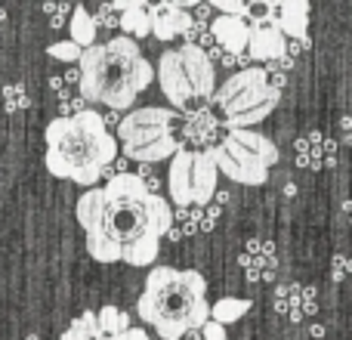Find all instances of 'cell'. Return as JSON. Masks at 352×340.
Returning a JSON list of instances; mask_svg holds the SVG:
<instances>
[{
	"mask_svg": "<svg viewBox=\"0 0 352 340\" xmlns=\"http://www.w3.org/2000/svg\"><path fill=\"white\" fill-rule=\"evenodd\" d=\"M3 99H6V109H10V111L28 109V93H25L22 87H19V84H10V87H3Z\"/></svg>",
	"mask_w": 352,
	"mask_h": 340,
	"instance_id": "22",
	"label": "cell"
},
{
	"mask_svg": "<svg viewBox=\"0 0 352 340\" xmlns=\"http://www.w3.org/2000/svg\"><path fill=\"white\" fill-rule=\"evenodd\" d=\"M43 10H47L50 16H53V25H50V28H62V22H65V12H68V6H65V3H62V6L47 3V6H43Z\"/></svg>",
	"mask_w": 352,
	"mask_h": 340,
	"instance_id": "28",
	"label": "cell"
},
{
	"mask_svg": "<svg viewBox=\"0 0 352 340\" xmlns=\"http://www.w3.org/2000/svg\"><path fill=\"white\" fill-rule=\"evenodd\" d=\"M111 10L121 12L118 16V28H124V37L130 41H140V37H148L152 34V19H148V3L142 0H118L111 3Z\"/></svg>",
	"mask_w": 352,
	"mask_h": 340,
	"instance_id": "15",
	"label": "cell"
},
{
	"mask_svg": "<svg viewBox=\"0 0 352 340\" xmlns=\"http://www.w3.org/2000/svg\"><path fill=\"white\" fill-rule=\"evenodd\" d=\"M204 152L213 158L217 173H226L232 182H241V186H263L269 180V170L281 158L275 142L256 130H229Z\"/></svg>",
	"mask_w": 352,
	"mask_h": 340,
	"instance_id": "8",
	"label": "cell"
},
{
	"mask_svg": "<svg viewBox=\"0 0 352 340\" xmlns=\"http://www.w3.org/2000/svg\"><path fill=\"white\" fill-rule=\"evenodd\" d=\"M74 213L99 263L152 266L173 226L170 201L148 192L136 173H115L102 189H87Z\"/></svg>",
	"mask_w": 352,
	"mask_h": 340,
	"instance_id": "1",
	"label": "cell"
},
{
	"mask_svg": "<svg viewBox=\"0 0 352 340\" xmlns=\"http://www.w3.org/2000/svg\"><path fill=\"white\" fill-rule=\"evenodd\" d=\"M250 300L248 297H219L217 304L210 306V322H217V325H232V322H238V319H244L250 312Z\"/></svg>",
	"mask_w": 352,
	"mask_h": 340,
	"instance_id": "18",
	"label": "cell"
},
{
	"mask_svg": "<svg viewBox=\"0 0 352 340\" xmlns=\"http://www.w3.org/2000/svg\"><path fill=\"white\" fill-rule=\"evenodd\" d=\"M275 310L281 316H291L294 322H300L303 316L316 312V288H303V285H287L275 291Z\"/></svg>",
	"mask_w": 352,
	"mask_h": 340,
	"instance_id": "14",
	"label": "cell"
},
{
	"mask_svg": "<svg viewBox=\"0 0 352 340\" xmlns=\"http://www.w3.org/2000/svg\"><path fill=\"white\" fill-rule=\"evenodd\" d=\"M53 59H62V62H74L78 65V59H80V53L84 50L78 47V43H72V41H59V43H50V50H47Z\"/></svg>",
	"mask_w": 352,
	"mask_h": 340,
	"instance_id": "21",
	"label": "cell"
},
{
	"mask_svg": "<svg viewBox=\"0 0 352 340\" xmlns=\"http://www.w3.org/2000/svg\"><path fill=\"white\" fill-rule=\"evenodd\" d=\"M148 19H152V34L158 41H173L195 25L186 3H155L148 6Z\"/></svg>",
	"mask_w": 352,
	"mask_h": 340,
	"instance_id": "10",
	"label": "cell"
},
{
	"mask_svg": "<svg viewBox=\"0 0 352 340\" xmlns=\"http://www.w3.org/2000/svg\"><path fill=\"white\" fill-rule=\"evenodd\" d=\"M96 325H99V331H102L105 340H118L127 328H133L127 312H124L121 306H111V304L96 312Z\"/></svg>",
	"mask_w": 352,
	"mask_h": 340,
	"instance_id": "19",
	"label": "cell"
},
{
	"mask_svg": "<svg viewBox=\"0 0 352 340\" xmlns=\"http://www.w3.org/2000/svg\"><path fill=\"white\" fill-rule=\"evenodd\" d=\"M118 340H148V334H146L142 328H127Z\"/></svg>",
	"mask_w": 352,
	"mask_h": 340,
	"instance_id": "29",
	"label": "cell"
},
{
	"mask_svg": "<svg viewBox=\"0 0 352 340\" xmlns=\"http://www.w3.org/2000/svg\"><path fill=\"white\" fill-rule=\"evenodd\" d=\"M59 109H62V118H74V115H80V111H87V103L80 96H74V93H62Z\"/></svg>",
	"mask_w": 352,
	"mask_h": 340,
	"instance_id": "23",
	"label": "cell"
},
{
	"mask_svg": "<svg viewBox=\"0 0 352 340\" xmlns=\"http://www.w3.org/2000/svg\"><path fill=\"white\" fill-rule=\"evenodd\" d=\"M210 37L223 53H248V37H250V22L244 19H232V16H217L210 25Z\"/></svg>",
	"mask_w": 352,
	"mask_h": 340,
	"instance_id": "12",
	"label": "cell"
},
{
	"mask_svg": "<svg viewBox=\"0 0 352 340\" xmlns=\"http://www.w3.org/2000/svg\"><path fill=\"white\" fill-rule=\"evenodd\" d=\"M78 96L84 103L109 105L111 111H127L155 81L152 62L130 37H111L109 43L87 47L78 59Z\"/></svg>",
	"mask_w": 352,
	"mask_h": 340,
	"instance_id": "2",
	"label": "cell"
},
{
	"mask_svg": "<svg viewBox=\"0 0 352 340\" xmlns=\"http://www.w3.org/2000/svg\"><path fill=\"white\" fill-rule=\"evenodd\" d=\"M217 220H219V204H204L201 207V229L204 232H210L213 226H217Z\"/></svg>",
	"mask_w": 352,
	"mask_h": 340,
	"instance_id": "25",
	"label": "cell"
},
{
	"mask_svg": "<svg viewBox=\"0 0 352 340\" xmlns=\"http://www.w3.org/2000/svg\"><path fill=\"white\" fill-rule=\"evenodd\" d=\"M179 130H182L179 111L161 109V105L133 109L118 124V149H124V155L130 161L155 164V161L173 158L182 149Z\"/></svg>",
	"mask_w": 352,
	"mask_h": 340,
	"instance_id": "6",
	"label": "cell"
},
{
	"mask_svg": "<svg viewBox=\"0 0 352 340\" xmlns=\"http://www.w3.org/2000/svg\"><path fill=\"white\" fill-rule=\"evenodd\" d=\"M155 78L161 84V93L173 103V111H192L207 109V99L217 90V72L207 59L204 50L182 43L176 50H164L155 68Z\"/></svg>",
	"mask_w": 352,
	"mask_h": 340,
	"instance_id": "5",
	"label": "cell"
},
{
	"mask_svg": "<svg viewBox=\"0 0 352 340\" xmlns=\"http://www.w3.org/2000/svg\"><path fill=\"white\" fill-rule=\"evenodd\" d=\"M217 164L204 149H186L170 158V173H167V192L179 207H204L217 195Z\"/></svg>",
	"mask_w": 352,
	"mask_h": 340,
	"instance_id": "9",
	"label": "cell"
},
{
	"mask_svg": "<svg viewBox=\"0 0 352 340\" xmlns=\"http://www.w3.org/2000/svg\"><path fill=\"white\" fill-rule=\"evenodd\" d=\"M136 316L164 340H179L186 331H201L210 322L207 279L195 269L155 266L136 300Z\"/></svg>",
	"mask_w": 352,
	"mask_h": 340,
	"instance_id": "4",
	"label": "cell"
},
{
	"mask_svg": "<svg viewBox=\"0 0 352 340\" xmlns=\"http://www.w3.org/2000/svg\"><path fill=\"white\" fill-rule=\"evenodd\" d=\"M59 340H105L102 331H99V325H96V312L87 310L84 316H78L65 331H62Z\"/></svg>",
	"mask_w": 352,
	"mask_h": 340,
	"instance_id": "20",
	"label": "cell"
},
{
	"mask_svg": "<svg viewBox=\"0 0 352 340\" xmlns=\"http://www.w3.org/2000/svg\"><path fill=\"white\" fill-rule=\"evenodd\" d=\"M269 25L281 31L291 41L306 43L309 41V3L303 0H285V3H272V19Z\"/></svg>",
	"mask_w": 352,
	"mask_h": 340,
	"instance_id": "11",
	"label": "cell"
},
{
	"mask_svg": "<svg viewBox=\"0 0 352 340\" xmlns=\"http://www.w3.org/2000/svg\"><path fill=\"white\" fill-rule=\"evenodd\" d=\"M68 28H72V43H78L80 50H87V47H93V43H96V31L99 28H96L93 12L87 10V6H74Z\"/></svg>",
	"mask_w": 352,
	"mask_h": 340,
	"instance_id": "17",
	"label": "cell"
},
{
	"mask_svg": "<svg viewBox=\"0 0 352 340\" xmlns=\"http://www.w3.org/2000/svg\"><path fill=\"white\" fill-rule=\"evenodd\" d=\"M278 99L281 90H275L269 84L266 72L250 65L229 74L226 84L213 90L210 103L226 115V127L229 130H250L254 124L266 121L278 109Z\"/></svg>",
	"mask_w": 352,
	"mask_h": 340,
	"instance_id": "7",
	"label": "cell"
},
{
	"mask_svg": "<svg viewBox=\"0 0 352 340\" xmlns=\"http://www.w3.org/2000/svg\"><path fill=\"white\" fill-rule=\"evenodd\" d=\"M201 337L204 340H229L226 337V328L223 325H217V322H207L204 328H201Z\"/></svg>",
	"mask_w": 352,
	"mask_h": 340,
	"instance_id": "27",
	"label": "cell"
},
{
	"mask_svg": "<svg viewBox=\"0 0 352 340\" xmlns=\"http://www.w3.org/2000/svg\"><path fill=\"white\" fill-rule=\"evenodd\" d=\"M331 269H334V273H331V275H334L337 281H340V279H346V275L352 273V257L337 254V257H334V263H331Z\"/></svg>",
	"mask_w": 352,
	"mask_h": 340,
	"instance_id": "26",
	"label": "cell"
},
{
	"mask_svg": "<svg viewBox=\"0 0 352 340\" xmlns=\"http://www.w3.org/2000/svg\"><path fill=\"white\" fill-rule=\"evenodd\" d=\"M285 34L275 25H250V37H248V56L260 62H278L285 59Z\"/></svg>",
	"mask_w": 352,
	"mask_h": 340,
	"instance_id": "13",
	"label": "cell"
},
{
	"mask_svg": "<svg viewBox=\"0 0 352 340\" xmlns=\"http://www.w3.org/2000/svg\"><path fill=\"white\" fill-rule=\"evenodd\" d=\"M47 170L59 180H72L78 186H93L118 158V140L105 127L102 115L93 109L74 118H56L47 124Z\"/></svg>",
	"mask_w": 352,
	"mask_h": 340,
	"instance_id": "3",
	"label": "cell"
},
{
	"mask_svg": "<svg viewBox=\"0 0 352 340\" xmlns=\"http://www.w3.org/2000/svg\"><path fill=\"white\" fill-rule=\"evenodd\" d=\"M241 263L250 269V279H272V266H275V248L272 242H248V251H244Z\"/></svg>",
	"mask_w": 352,
	"mask_h": 340,
	"instance_id": "16",
	"label": "cell"
},
{
	"mask_svg": "<svg viewBox=\"0 0 352 340\" xmlns=\"http://www.w3.org/2000/svg\"><path fill=\"white\" fill-rule=\"evenodd\" d=\"M343 211H346L349 217H352V201H346V204H343ZM349 223H352V220H349Z\"/></svg>",
	"mask_w": 352,
	"mask_h": 340,
	"instance_id": "30",
	"label": "cell"
},
{
	"mask_svg": "<svg viewBox=\"0 0 352 340\" xmlns=\"http://www.w3.org/2000/svg\"><path fill=\"white\" fill-rule=\"evenodd\" d=\"M93 22H96V28H118V12L111 6H99L93 12Z\"/></svg>",
	"mask_w": 352,
	"mask_h": 340,
	"instance_id": "24",
	"label": "cell"
}]
</instances>
